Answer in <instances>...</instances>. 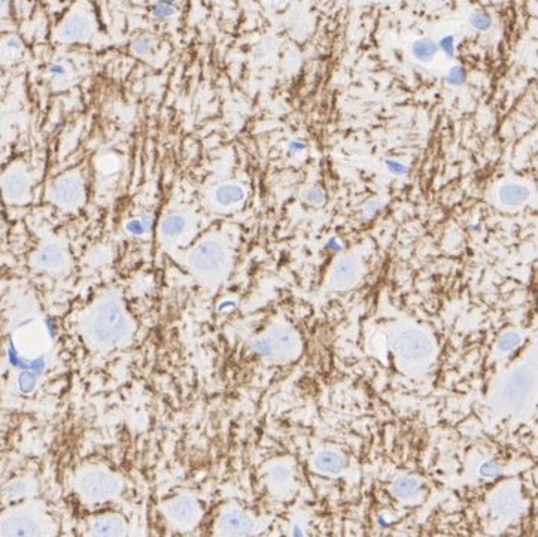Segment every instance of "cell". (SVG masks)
I'll return each instance as SVG.
<instances>
[{
	"label": "cell",
	"instance_id": "obj_1",
	"mask_svg": "<svg viewBox=\"0 0 538 537\" xmlns=\"http://www.w3.org/2000/svg\"><path fill=\"white\" fill-rule=\"evenodd\" d=\"M82 335L91 349L111 352L130 343L133 321L118 299L105 297L85 313Z\"/></svg>",
	"mask_w": 538,
	"mask_h": 537
},
{
	"label": "cell",
	"instance_id": "obj_12",
	"mask_svg": "<svg viewBox=\"0 0 538 537\" xmlns=\"http://www.w3.org/2000/svg\"><path fill=\"white\" fill-rule=\"evenodd\" d=\"M221 525L227 534H242L249 527V519L240 514H228L224 516Z\"/></svg>",
	"mask_w": 538,
	"mask_h": 537
},
{
	"label": "cell",
	"instance_id": "obj_5",
	"mask_svg": "<svg viewBox=\"0 0 538 537\" xmlns=\"http://www.w3.org/2000/svg\"><path fill=\"white\" fill-rule=\"evenodd\" d=\"M169 522L176 528H188L199 518V506L189 497H176L164 506Z\"/></svg>",
	"mask_w": 538,
	"mask_h": 537
},
{
	"label": "cell",
	"instance_id": "obj_8",
	"mask_svg": "<svg viewBox=\"0 0 538 537\" xmlns=\"http://www.w3.org/2000/svg\"><path fill=\"white\" fill-rule=\"evenodd\" d=\"M61 32L68 41H82L90 35V24L85 17L73 15L63 24Z\"/></svg>",
	"mask_w": 538,
	"mask_h": 537
},
{
	"label": "cell",
	"instance_id": "obj_15",
	"mask_svg": "<svg viewBox=\"0 0 538 537\" xmlns=\"http://www.w3.org/2000/svg\"><path fill=\"white\" fill-rule=\"evenodd\" d=\"M127 230L133 234H143L149 230V224L146 223V220H132L127 224Z\"/></svg>",
	"mask_w": 538,
	"mask_h": 537
},
{
	"label": "cell",
	"instance_id": "obj_2",
	"mask_svg": "<svg viewBox=\"0 0 538 537\" xmlns=\"http://www.w3.org/2000/svg\"><path fill=\"white\" fill-rule=\"evenodd\" d=\"M73 488L85 503L102 504L119 495L122 481L108 466L87 464L76 471Z\"/></svg>",
	"mask_w": 538,
	"mask_h": 537
},
{
	"label": "cell",
	"instance_id": "obj_6",
	"mask_svg": "<svg viewBox=\"0 0 538 537\" xmlns=\"http://www.w3.org/2000/svg\"><path fill=\"white\" fill-rule=\"evenodd\" d=\"M84 197V185L78 176H66L54 187V199L65 206H76Z\"/></svg>",
	"mask_w": 538,
	"mask_h": 537
},
{
	"label": "cell",
	"instance_id": "obj_4",
	"mask_svg": "<svg viewBox=\"0 0 538 537\" xmlns=\"http://www.w3.org/2000/svg\"><path fill=\"white\" fill-rule=\"evenodd\" d=\"M224 248L215 241L202 242L191 252L188 258L191 268L199 275H207L219 270V267L224 264Z\"/></svg>",
	"mask_w": 538,
	"mask_h": 537
},
{
	"label": "cell",
	"instance_id": "obj_13",
	"mask_svg": "<svg viewBox=\"0 0 538 537\" xmlns=\"http://www.w3.org/2000/svg\"><path fill=\"white\" fill-rule=\"evenodd\" d=\"M185 228V221L180 215H170L161 224V234L166 239H175L180 236Z\"/></svg>",
	"mask_w": 538,
	"mask_h": 537
},
{
	"label": "cell",
	"instance_id": "obj_16",
	"mask_svg": "<svg viewBox=\"0 0 538 537\" xmlns=\"http://www.w3.org/2000/svg\"><path fill=\"white\" fill-rule=\"evenodd\" d=\"M152 12L155 17L163 18V17H167L172 14V6H170V3H157L152 6Z\"/></svg>",
	"mask_w": 538,
	"mask_h": 537
},
{
	"label": "cell",
	"instance_id": "obj_17",
	"mask_svg": "<svg viewBox=\"0 0 538 537\" xmlns=\"http://www.w3.org/2000/svg\"><path fill=\"white\" fill-rule=\"evenodd\" d=\"M472 24L479 28H486L488 25H489V18L486 17V15H483V14H476L474 17H472Z\"/></svg>",
	"mask_w": 538,
	"mask_h": 537
},
{
	"label": "cell",
	"instance_id": "obj_3",
	"mask_svg": "<svg viewBox=\"0 0 538 537\" xmlns=\"http://www.w3.org/2000/svg\"><path fill=\"white\" fill-rule=\"evenodd\" d=\"M51 521L42 511L33 508L15 509L0 521V537H49Z\"/></svg>",
	"mask_w": 538,
	"mask_h": 537
},
{
	"label": "cell",
	"instance_id": "obj_11",
	"mask_svg": "<svg viewBox=\"0 0 538 537\" xmlns=\"http://www.w3.org/2000/svg\"><path fill=\"white\" fill-rule=\"evenodd\" d=\"M215 197H216V201L223 206L236 204L245 199V191L236 184H225L216 190Z\"/></svg>",
	"mask_w": 538,
	"mask_h": 537
},
{
	"label": "cell",
	"instance_id": "obj_10",
	"mask_svg": "<svg viewBox=\"0 0 538 537\" xmlns=\"http://www.w3.org/2000/svg\"><path fill=\"white\" fill-rule=\"evenodd\" d=\"M528 197H529V191L519 184H507L499 190V200L507 206L520 204L528 200Z\"/></svg>",
	"mask_w": 538,
	"mask_h": 537
},
{
	"label": "cell",
	"instance_id": "obj_9",
	"mask_svg": "<svg viewBox=\"0 0 538 537\" xmlns=\"http://www.w3.org/2000/svg\"><path fill=\"white\" fill-rule=\"evenodd\" d=\"M65 252L60 246L57 245H48L45 246L39 255H38V263L39 266L48 270H57L65 266Z\"/></svg>",
	"mask_w": 538,
	"mask_h": 537
},
{
	"label": "cell",
	"instance_id": "obj_7",
	"mask_svg": "<svg viewBox=\"0 0 538 537\" xmlns=\"http://www.w3.org/2000/svg\"><path fill=\"white\" fill-rule=\"evenodd\" d=\"M88 534L90 537H124V522L115 515L100 516L91 522Z\"/></svg>",
	"mask_w": 538,
	"mask_h": 537
},
{
	"label": "cell",
	"instance_id": "obj_14",
	"mask_svg": "<svg viewBox=\"0 0 538 537\" xmlns=\"http://www.w3.org/2000/svg\"><path fill=\"white\" fill-rule=\"evenodd\" d=\"M437 48H435V44L428 41V39H422V41H418L415 46H413V52L418 58L421 60H428L431 58L434 54H435Z\"/></svg>",
	"mask_w": 538,
	"mask_h": 537
},
{
	"label": "cell",
	"instance_id": "obj_18",
	"mask_svg": "<svg viewBox=\"0 0 538 537\" xmlns=\"http://www.w3.org/2000/svg\"><path fill=\"white\" fill-rule=\"evenodd\" d=\"M149 45H151V41H149V39L142 38V39H139V41L136 42V48H137L139 52H145V51L149 48Z\"/></svg>",
	"mask_w": 538,
	"mask_h": 537
}]
</instances>
